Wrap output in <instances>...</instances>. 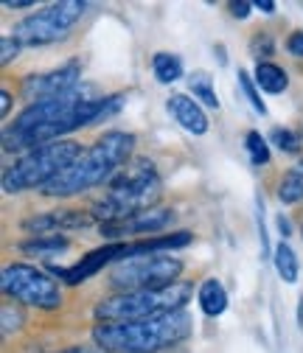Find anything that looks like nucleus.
Masks as SVG:
<instances>
[{
    "mask_svg": "<svg viewBox=\"0 0 303 353\" xmlns=\"http://www.w3.org/2000/svg\"><path fill=\"white\" fill-rule=\"evenodd\" d=\"M175 222V210L168 208H152V210H141L135 216L118 219V222H101L99 233L107 239V244L126 239V236H138V233H157L163 228H168Z\"/></svg>",
    "mask_w": 303,
    "mask_h": 353,
    "instance_id": "f8f14e48",
    "label": "nucleus"
},
{
    "mask_svg": "<svg viewBox=\"0 0 303 353\" xmlns=\"http://www.w3.org/2000/svg\"><path fill=\"white\" fill-rule=\"evenodd\" d=\"M183 272V261L166 252H146V255H133L113 263L110 270V283L118 292H141V289H163L177 283Z\"/></svg>",
    "mask_w": 303,
    "mask_h": 353,
    "instance_id": "0eeeda50",
    "label": "nucleus"
},
{
    "mask_svg": "<svg viewBox=\"0 0 303 353\" xmlns=\"http://www.w3.org/2000/svg\"><path fill=\"white\" fill-rule=\"evenodd\" d=\"M79 154H81V146L76 141H54L46 146H37L3 171V191L23 194L31 188H46Z\"/></svg>",
    "mask_w": 303,
    "mask_h": 353,
    "instance_id": "423d86ee",
    "label": "nucleus"
},
{
    "mask_svg": "<svg viewBox=\"0 0 303 353\" xmlns=\"http://www.w3.org/2000/svg\"><path fill=\"white\" fill-rule=\"evenodd\" d=\"M62 353H104L101 347H84V345H73V347H68V350H62Z\"/></svg>",
    "mask_w": 303,
    "mask_h": 353,
    "instance_id": "2f4dec72",
    "label": "nucleus"
},
{
    "mask_svg": "<svg viewBox=\"0 0 303 353\" xmlns=\"http://www.w3.org/2000/svg\"><path fill=\"white\" fill-rule=\"evenodd\" d=\"M194 286L188 281H177L163 289H141V292H118L113 297H104L96 305L99 323H141L155 320L163 314L183 312L186 303L191 300Z\"/></svg>",
    "mask_w": 303,
    "mask_h": 353,
    "instance_id": "39448f33",
    "label": "nucleus"
},
{
    "mask_svg": "<svg viewBox=\"0 0 303 353\" xmlns=\"http://www.w3.org/2000/svg\"><path fill=\"white\" fill-rule=\"evenodd\" d=\"M258 12H264V14H275V3H273V0H255V3H253Z\"/></svg>",
    "mask_w": 303,
    "mask_h": 353,
    "instance_id": "7c9ffc66",
    "label": "nucleus"
},
{
    "mask_svg": "<svg viewBox=\"0 0 303 353\" xmlns=\"http://www.w3.org/2000/svg\"><path fill=\"white\" fill-rule=\"evenodd\" d=\"M270 141H273V146H278V149L286 152V154H295L297 146H300V141H297L295 132H292V129H281V126H275V129L270 132Z\"/></svg>",
    "mask_w": 303,
    "mask_h": 353,
    "instance_id": "5701e85b",
    "label": "nucleus"
},
{
    "mask_svg": "<svg viewBox=\"0 0 303 353\" xmlns=\"http://www.w3.org/2000/svg\"><path fill=\"white\" fill-rule=\"evenodd\" d=\"M197 303L205 317H222L228 312V292L216 278H205L197 289Z\"/></svg>",
    "mask_w": 303,
    "mask_h": 353,
    "instance_id": "4468645a",
    "label": "nucleus"
},
{
    "mask_svg": "<svg viewBox=\"0 0 303 353\" xmlns=\"http://www.w3.org/2000/svg\"><path fill=\"white\" fill-rule=\"evenodd\" d=\"M23 323H26V317H23V312H20V305H17V303H14V305L6 303V305H3V334L9 336V334L17 331Z\"/></svg>",
    "mask_w": 303,
    "mask_h": 353,
    "instance_id": "b1692460",
    "label": "nucleus"
},
{
    "mask_svg": "<svg viewBox=\"0 0 303 353\" xmlns=\"http://www.w3.org/2000/svg\"><path fill=\"white\" fill-rule=\"evenodd\" d=\"M239 87H242L244 99L250 101V107H253L258 115H267V104L262 101V96H258V84L253 81V76H250L247 70H239Z\"/></svg>",
    "mask_w": 303,
    "mask_h": 353,
    "instance_id": "4be33fe9",
    "label": "nucleus"
},
{
    "mask_svg": "<svg viewBox=\"0 0 303 353\" xmlns=\"http://www.w3.org/2000/svg\"><path fill=\"white\" fill-rule=\"evenodd\" d=\"M253 81L258 84V90H264L270 96H278L289 87V76L284 68L273 65V62H258L255 65V73H253Z\"/></svg>",
    "mask_w": 303,
    "mask_h": 353,
    "instance_id": "2eb2a0df",
    "label": "nucleus"
},
{
    "mask_svg": "<svg viewBox=\"0 0 303 353\" xmlns=\"http://www.w3.org/2000/svg\"><path fill=\"white\" fill-rule=\"evenodd\" d=\"M244 149H247V154H250V163L253 165H267L270 163V143H267V138H262V132H255V129H250L247 135H244Z\"/></svg>",
    "mask_w": 303,
    "mask_h": 353,
    "instance_id": "412c9836",
    "label": "nucleus"
},
{
    "mask_svg": "<svg viewBox=\"0 0 303 353\" xmlns=\"http://www.w3.org/2000/svg\"><path fill=\"white\" fill-rule=\"evenodd\" d=\"M34 0H3V9H34Z\"/></svg>",
    "mask_w": 303,
    "mask_h": 353,
    "instance_id": "c85d7f7f",
    "label": "nucleus"
},
{
    "mask_svg": "<svg viewBox=\"0 0 303 353\" xmlns=\"http://www.w3.org/2000/svg\"><path fill=\"white\" fill-rule=\"evenodd\" d=\"M300 236H303V228H300Z\"/></svg>",
    "mask_w": 303,
    "mask_h": 353,
    "instance_id": "72a5a7b5",
    "label": "nucleus"
},
{
    "mask_svg": "<svg viewBox=\"0 0 303 353\" xmlns=\"http://www.w3.org/2000/svg\"><path fill=\"white\" fill-rule=\"evenodd\" d=\"M250 51L258 62H262V57H273V37L270 34H255L253 42H250Z\"/></svg>",
    "mask_w": 303,
    "mask_h": 353,
    "instance_id": "a878e982",
    "label": "nucleus"
},
{
    "mask_svg": "<svg viewBox=\"0 0 303 353\" xmlns=\"http://www.w3.org/2000/svg\"><path fill=\"white\" fill-rule=\"evenodd\" d=\"M166 110H168V115L175 118L188 135H205V132L211 129V121H208V115H205V110H202V104L199 101H194L191 96H183V93H177V96H171L168 101H166Z\"/></svg>",
    "mask_w": 303,
    "mask_h": 353,
    "instance_id": "ddd939ff",
    "label": "nucleus"
},
{
    "mask_svg": "<svg viewBox=\"0 0 303 353\" xmlns=\"http://www.w3.org/2000/svg\"><path fill=\"white\" fill-rule=\"evenodd\" d=\"M9 110H12V93L9 90H3V93H0V115H9Z\"/></svg>",
    "mask_w": 303,
    "mask_h": 353,
    "instance_id": "c756f323",
    "label": "nucleus"
},
{
    "mask_svg": "<svg viewBox=\"0 0 303 353\" xmlns=\"http://www.w3.org/2000/svg\"><path fill=\"white\" fill-rule=\"evenodd\" d=\"M152 70H155V79L160 84H175V81L183 79V59L177 54L160 51V54L152 57Z\"/></svg>",
    "mask_w": 303,
    "mask_h": 353,
    "instance_id": "6ab92c4d",
    "label": "nucleus"
},
{
    "mask_svg": "<svg viewBox=\"0 0 303 353\" xmlns=\"http://www.w3.org/2000/svg\"><path fill=\"white\" fill-rule=\"evenodd\" d=\"M133 149H135V135L118 132V129L104 132V135L88 152H81L51 185L42 188V194L62 199V196L84 194V191H90L107 180H115V174L124 165H129Z\"/></svg>",
    "mask_w": 303,
    "mask_h": 353,
    "instance_id": "f03ea898",
    "label": "nucleus"
},
{
    "mask_svg": "<svg viewBox=\"0 0 303 353\" xmlns=\"http://www.w3.org/2000/svg\"><path fill=\"white\" fill-rule=\"evenodd\" d=\"M286 51H289L292 57L303 59V31H295V34H289V39H286Z\"/></svg>",
    "mask_w": 303,
    "mask_h": 353,
    "instance_id": "bb28decb",
    "label": "nucleus"
},
{
    "mask_svg": "<svg viewBox=\"0 0 303 353\" xmlns=\"http://www.w3.org/2000/svg\"><path fill=\"white\" fill-rule=\"evenodd\" d=\"M124 104V96H96V87L79 84L70 93H62L48 101L28 104L17 118L14 126L3 132V152H31L54 141H65L68 132L81 126L99 123L110 118Z\"/></svg>",
    "mask_w": 303,
    "mask_h": 353,
    "instance_id": "f257e3e1",
    "label": "nucleus"
},
{
    "mask_svg": "<svg viewBox=\"0 0 303 353\" xmlns=\"http://www.w3.org/2000/svg\"><path fill=\"white\" fill-rule=\"evenodd\" d=\"M278 230H281V236H284V241H286V236L292 233V225H289V219L278 216Z\"/></svg>",
    "mask_w": 303,
    "mask_h": 353,
    "instance_id": "473e14b6",
    "label": "nucleus"
},
{
    "mask_svg": "<svg viewBox=\"0 0 303 353\" xmlns=\"http://www.w3.org/2000/svg\"><path fill=\"white\" fill-rule=\"evenodd\" d=\"M191 331L194 320L183 308L141 323H99L93 328V342L104 353H157L188 339Z\"/></svg>",
    "mask_w": 303,
    "mask_h": 353,
    "instance_id": "7ed1b4c3",
    "label": "nucleus"
},
{
    "mask_svg": "<svg viewBox=\"0 0 303 353\" xmlns=\"http://www.w3.org/2000/svg\"><path fill=\"white\" fill-rule=\"evenodd\" d=\"M88 3L84 0H62V3H51L37 14H28L26 20H20L12 31V37L20 46L37 48V46H51L68 37V31L84 17Z\"/></svg>",
    "mask_w": 303,
    "mask_h": 353,
    "instance_id": "6e6552de",
    "label": "nucleus"
},
{
    "mask_svg": "<svg viewBox=\"0 0 303 353\" xmlns=\"http://www.w3.org/2000/svg\"><path fill=\"white\" fill-rule=\"evenodd\" d=\"M126 250H129V241H113V244H104L99 250H90L81 261H76L73 267H51V275L65 281L68 286H79L84 281H90L93 275H99L107 263H118L126 258Z\"/></svg>",
    "mask_w": 303,
    "mask_h": 353,
    "instance_id": "9b49d317",
    "label": "nucleus"
},
{
    "mask_svg": "<svg viewBox=\"0 0 303 353\" xmlns=\"http://www.w3.org/2000/svg\"><path fill=\"white\" fill-rule=\"evenodd\" d=\"M0 286H3L6 297L20 305H34L42 312H54L62 305V292L54 275L31 267V263H9L3 270V278H0Z\"/></svg>",
    "mask_w": 303,
    "mask_h": 353,
    "instance_id": "1a4fd4ad",
    "label": "nucleus"
},
{
    "mask_svg": "<svg viewBox=\"0 0 303 353\" xmlns=\"http://www.w3.org/2000/svg\"><path fill=\"white\" fill-rule=\"evenodd\" d=\"M160 194H163V183L157 176L155 163L138 157L115 176L104 199H99L90 213L101 219V222H118V219L135 216L141 210H152L160 202Z\"/></svg>",
    "mask_w": 303,
    "mask_h": 353,
    "instance_id": "20e7f679",
    "label": "nucleus"
},
{
    "mask_svg": "<svg viewBox=\"0 0 303 353\" xmlns=\"http://www.w3.org/2000/svg\"><path fill=\"white\" fill-rule=\"evenodd\" d=\"M278 199L284 205H295L303 199V171L300 168H289L281 183H278Z\"/></svg>",
    "mask_w": 303,
    "mask_h": 353,
    "instance_id": "aec40b11",
    "label": "nucleus"
},
{
    "mask_svg": "<svg viewBox=\"0 0 303 353\" xmlns=\"http://www.w3.org/2000/svg\"><path fill=\"white\" fill-rule=\"evenodd\" d=\"M273 267L278 272V278L284 283H295L297 275H300V261L295 255V250L289 247V241H278L273 247Z\"/></svg>",
    "mask_w": 303,
    "mask_h": 353,
    "instance_id": "dca6fc26",
    "label": "nucleus"
},
{
    "mask_svg": "<svg viewBox=\"0 0 303 353\" xmlns=\"http://www.w3.org/2000/svg\"><path fill=\"white\" fill-rule=\"evenodd\" d=\"M79 84H81V65L76 59H70L62 68L28 76L23 81V96H26V101L37 104V101H48V99H57L62 93H70Z\"/></svg>",
    "mask_w": 303,
    "mask_h": 353,
    "instance_id": "9d476101",
    "label": "nucleus"
},
{
    "mask_svg": "<svg viewBox=\"0 0 303 353\" xmlns=\"http://www.w3.org/2000/svg\"><path fill=\"white\" fill-rule=\"evenodd\" d=\"M188 90L194 96V101H199L202 107H211V110H219V96L213 90V79L211 73L205 70H194L188 76Z\"/></svg>",
    "mask_w": 303,
    "mask_h": 353,
    "instance_id": "a211bd4d",
    "label": "nucleus"
},
{
    "mask_svg": "<svg viewBox=\"0 0 303 353\" xmlns=\"http://www.w3.org/2000/svg\"><path fill=\"white\" fill-rule=\"evenodd\" d=\"M250 9H255L253 3H247V0H239V3H231V14L236 20H247L250 17Z\"/></svg>",
    "mask_w": 303,
    "mask_h": 353,
    "instance_id": "cd10ccee",
    "label": "nucleus"
},
{
    "mask_svg": "<svg viewBox=\"0 0 303 353\" xmlns=\"http://www.w3.org/2000/svg\"><path fill=\"white\" fill-rule=\"evenodd\" d=\"M70 247V239L65 236H31L28 241L20 244V252L26 255H37V258H51V255H59Z\"/></svg>",
    "mask_w": 303,
    "mask_h": 353,
    "instance_id": "f3484780",
    "label": "nucleus"
},
{
    "mask_svg": "<svg viewBox=\"0 0 303 353\" xmlns=\"http://www.w3.org/2000/svg\"><path fill=\"white\" fill-rule=\"evenodd\" d=\"M20 42L12 37V34H3L0 37V65H9L12 59H17V54H20Z\"/></svg>",
    "mask_w": 303,
    "mask_h": 353,
    "instance_id": "393cba45",
    "label": "nucleus"
}]
</instances>
